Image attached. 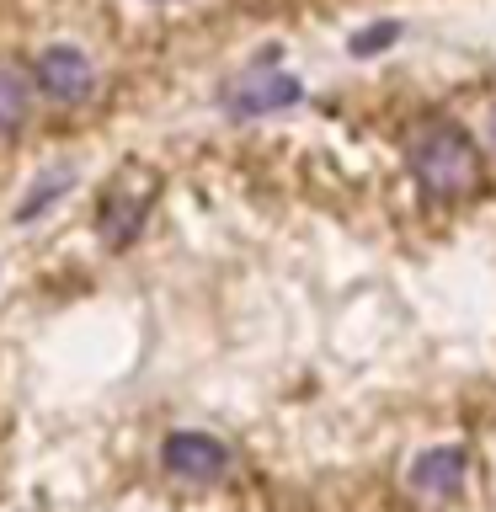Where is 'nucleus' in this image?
Segmentation results:
<instances>
[{
    "label": "nucleus",
    "mask_w": 496,
    "mask_h": 512,
    "mask_svg": "<svg viewBox=\"0 0 496 512\" xmlns=\"http://www.w3.org/2000/svg\"><path fill=\"white\" fill-rule=\"evenodd\" d=\"M491 139H496V112H491Z\"/></svg>",
    "instance_id": "obj_9"
},
{
    "label": "nucleus",
    "mask_w": 496,
    "mask_h": 512,
    "mask_svg": "<svg viewBox=\"0 0 496 512\" xmlns=\"http://www.w3.org/2000/svg\"><path fill=\"white\" fill-rule=\"evenodd\" d=\"M160 464L182 480H214V475H224L230 454H224V443H214L208 432H176V438H166V448H160Z\"/></svg>",
    "instance_id": "obj_3"
},
{
    "label": "nucleus",
    "mask_w": 496,
    "mask_h": 512,
    "mask_svg": "<svg viewBox=\"0 0 496 512\" xmlns=\"http://www.w3.org/2000/svg\"><path fill=\"white\" fill-rule=\"evenodd\" d=\"M395 32H400L395 22H379V27H368V32H358V38H352V54H379V48L390 43Z\"/></svg>",
    "instance_id": "obj_8"
},
{
    "label": "nucleus",
    "mask_w": 496,
    "mask_h": 512,
    "mask_svg": "<svg viewBox=\"0 0 496 512\" xmlns=\"http://www.w3.org/2000/svg\"><path fill=\"white\" fill-rule=\"evenodd\" d=\"M32 86H38L48 102L75 107V102H86V96L96 91V64L80 54V48L54 43V48H43V54L32 59Z\"/></svg>",
    "instance_id": "obj_2"
},
{
    "label": "nucleus",
    "mask_w": 496,
    "mask_h": 512,
    "mask_svg": "<svg viewBox=\"0 0 496 512\" xmlns=\"http://www.w3.org/2000/svg\"><path fill=\"white\" fill-rule=\"evenodd\" d=\"M411 171H416V182H422L427 198L454 203V198L480 187V150L464 128L427 123V128H416V139H411Z\"/></svg>",
    "instance_id": "obj_1"
},
{
    "label": "nucleus",
    "mask_w": 496,
    "mask_h": 512,
    "mask_svg": "<svg viewBox=\"0 0 496 512\" xmlns=\"http://www.w3.org/2000/svg\"><path fill=\"white\" fill-rule=\"evenodd\" d=\"M27 107H32V80L16 64H0V139H11L27 123Z\"/></svg>",
    "instance_id": "obj_5"
},
{
    "label": "nucleus",
    "mask_w": 496,
    "mask_h": 512,
    "mask_svg": "<svg viewBox=\"0 0 496 512\" xmlns=\"http://www.w3.org/2000/svg\"><path fill=\"white\" fill-rule=\"evenodd\" d=\"M294 80L288 75H272V80H251V91H235V107L240 112H267V107H283L294 102Z\"/></svg>",
    "instance_id": "obj_6"
},
{
    "label": "nucleus",
    "mask_w": 496,
    "mask_h": 512,
    "mask_svg": "<svg viewBox=\"0 0 496 512\" xmlns=\"http://www.w3.org/2000/svg\"><path fill=\"white\" fill-rule=\"evenodd\" d=\"M459 480H464V448H432L411 470V486L422 496H454Z\"/></svg>",
    "instance_id": "obj_4"
},
{
    "label": "nucleus",
    "mask_w": 496,
    "mask_h": 512,
    "mask_svg": "<svg viewBox=\"0 0 496 512\" xmlns=\"http://www.w3.org/2000/svg\"><path fill=\"white\" fill-rule=\"evenodd\" d=\"M139 219H144V214H139V203L112 198V203H107V214H102V235L112 240V246H123V240L139 230Z\"/></svg>",
    "instance_id": "obj_7"
}]
</instances>
